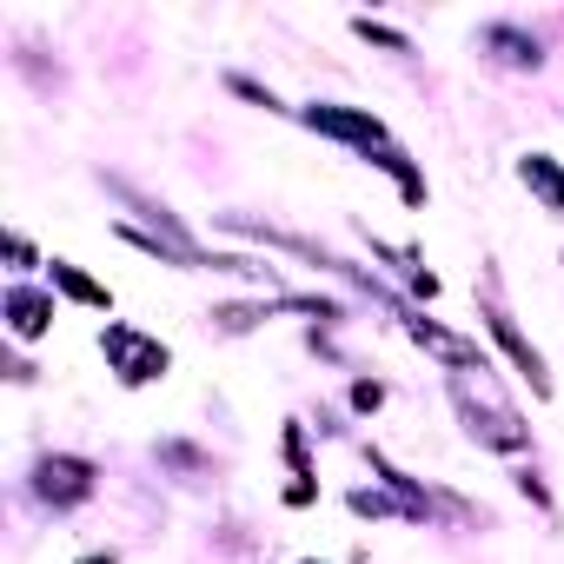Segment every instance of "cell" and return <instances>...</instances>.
Listing matches in <instances>:
<instances>
[{"instance_id":"cell-5","label":"cell","mask_w":564,"mask_h":564,"mask_svg":"<svg viewBox=\"0 0 564 564\" xmlns=\"http://www.w3.org/2000/svg\"><path fill=\"white\" fill-rule=\"evenodd\" d=\"M485 319H491V333H498V346H505V352L518 359V372L531 379V392H551V379H544V359H538V346H531V339H524V333H518V326H511V319L498 313V306H491Z\"/></svg>"},{"instance_id":"cell-2","label":"cell","mask_w":564,"mask_h":564,"mask_svg":"<svg viewBox=\"0 0 564 564\" xmlns=\"http://www.w3.org/2000/svg\"><path fill=\"white\" fill-rule=\"evenodd\" d=\"M452 399H458V412L471 419V432H478L485 445H498V452H524V425H518V412H511V405H498L491 392H485V405H478V392H471L465 379L452 386Z\"/></svg>"},{"instance_id":"cell-3","label":"cell","mask_w":564,"mask_h":564,"mask_svg":"<svg viewBox=\"0 0 564 564\" xmlns=\"http://www.w3.org/2000/svg\"><path fill=\"white\" fill-rule=\"evenodd\" d=\"M306 127L313 133H333V140H352V147H386V127L372 120V113H359V107H333V100H319V107H306Z\"/></svg>"},{"instance_id":"cell-7","label":"cell","mask_w":564,"mask_h":564,"mask_svg":"<svg viewBox=\"0 0 564 564\" xmlns=\"http://www.w3.org/2000/svg\"><path fill=\"white\" fill-rule=\"evenodd\" d=\"M518 173H524V186H531L551 213H564V173H557V160H551V153H531Z\"/></svg>"},{"instance_id":"cell-9","label":"cell","mask_w":564,"mask_h":564,"mask_svg":"<svg viewBox=\"0 0 564 564\" xmlns=\"http://www.w3.org/2000/svg\"><path fill=\"white\" fill-rule=\"evenodd\" d=\"M54 279H61V286L80 300V306H107V286H94V279L80 272V265H67V259H54Z\"/></svg>"},{"instance_id":"cell-10","label":"cell","mask_w":564,"mask_h":564,"mask_svg":"<svg viewBox=\"0 0 564 564\" xmlns=\"http://www.w3.org/2000/svg\"><path fill=\"white\" fill-rule=\"evenodd\" d=\"M379 399H386V392H379V386H352V405H359V412H372V405H379Z\"/></svg>"},{"instance_id":"cell-1","label":"cell","mask_w":564,"mask_h":564,"mask_svg":"<svg viewBox=\"0 0 564 564\" xmlns=\"http://www.w3.org/2000/svg\"><path fill=\"white\" fill-rule=\"evenodd\" d=\"M107 359H113V372H120V386H147V379H160L173 359H166V346L160 339H140L133 326H107Z\"/></svg>"},{"instance_id":"cell-11","label":"cell","mask_w":564,"mask_h":564,"mask_svg":"<svg viewBox=\"0 0 564 564\" xmlns=\"http://www.w3.org/2000/svg\"><path fill=\"white\" fill-rule=\"evenodd\" d=\"M80 564H113V557H80Z\"/></svg>"},{"instance_id":"cell-4","label":"cell","mask_w":564,"mask_h":564,"mask_svg":"<svg viewBox=\"0 0 564 564\" xmlns=\"http://www.w3.org/2000/svg\"><path fill=\"white\" fill-rule=\"evenodd\" d=\"M34 491H41L47 505H80V498L94 491V465H87V458H41Z\"/></svg>"},{"instance_id":"cell-8","label":"cell","mask_w":564,"mask_h":564,"mask_svg":"<svg viewBox=\"0 0 564 564\" xmlns=\"http://www.w3.org/2000/svg\"><path fill=\"white\" fill-rule=\"evenodd\" d=\"M485 47H498V61H511V67H538V41L511 34V28H491V34H485Z\"/></svg>"},{"instance_id":"cell-6","label":"cell","mask_w":564,"mask_h":564,"mask_svg":"<svg viewBox=\"0 0 564 564\" xmlns=\"http://www.w3.org/2000/svg\"><path fill=\"white\" fill-rule=\"evenodd\" d=\"M8 326H14L21 339H41V333L54 326V300L34 293V286H14V293H8Z\"/></svg>"}]
</instances>
